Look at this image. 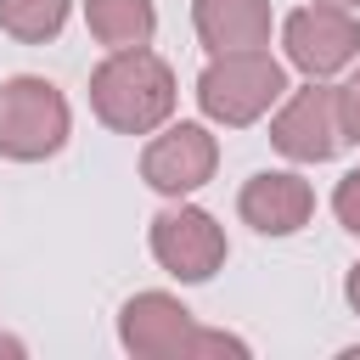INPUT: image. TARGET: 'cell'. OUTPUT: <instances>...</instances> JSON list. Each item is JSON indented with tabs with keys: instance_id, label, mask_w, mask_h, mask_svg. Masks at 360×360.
<instances>
[{
	"instance_id": "cell-7",
	"label": "cell",
	"mask_w": 360,
	"mask_h": 360,
	"mask_svg": "<svg viewBox=\"0 0 360 360\" xmlns=\"http://www.w3.org/2000/svg\"><path fill=\"white\" fill-rule=\"evenodd\" d=\"M214 163H219V141L202 129V124H169L163 135L146 141L141 152V180L163 197H186L197 186L214 180Z\"/></svg>"
},
{
	"instance_id": "cell-6",
	"label": "cell",
	"mask_w": 360,
	"mask_h": 360,
	"mask_svg": "<svg viewBox=\"0 0 360 360\" xmlns=\"http://www.w3.org/2000/svg\"><path fill=\"white\" fill-rule=\"evenodd\" d=\"M281 45H287V62L298 73L326 79L360 56V22L343 6H304L281 22Z\"/></svg>"
},
{
	"instance_id": "cell-16",
	"label": "cell",
	"mask_w": 360,
	"mask_h": 360,
	"mask_svg": "<svg viewBox=\"0 0 360 360\" xmlns=\"http://www.w3.org/2000/svg\"><path fill=\"white\" fill-rule=\"evenodd\" d=\"M0 354H22V343L17 338H0Z\"/></svg>"
},
{
	"instance_id": "cell-5",
	"label": "cell",
	"mask_w": 360,
	"mask_h": 360,
	"mask_svg": "<svg viewBox=\"0 0 360 360\" xmlns=\"http://www.w3.org/2000/svg\"><path fill=\"white\" fill-rule=\"evenodd\" d=\"M152 259L174 276V281H208L225 264V231L214 225L208 208L174 202L152 219Z\"/></svg>"
},
{
	"instance_id": "cell-4",
	"label": "cell",
	"mask_w": 360,
	"mask_h": 360,
	"mask_svg": "<svg viewBox=\"0 0 360 360\" xmlns=\"http://www.w3.org/2000/svg\"><path fill=\"white\" fill-rule=\"evenodd\" d=\"M73 112L68 96L39 79V73H17L0 84V158L11 163H45L68 146Z\"/></svg>"
},
{
	"instance_id": "cell-1",
	"label": "cell",
	"mask_w": 360,
	"mask_h": 360,
	"mask_svg": "<svg viewBox=\"0 0 360 360\" xmlns=\"http://www.w3.org/2000/svg\"><path fill=\"white\" fill-rule=\"evenodd\" d=\"M90 107L118 135H152L174 112V68L146 45L112 51L90 73Z\"/></svg>"
},
{
	"instance_id": "cell-13",
	"label": "cell",
	"mask_w": 360,
	"mask_h": 360,
	"mask_svg": "<svg viewBox=\"0 0 360 360\" xmlns=\"http://www.w3.org/2000/svg\"><path fill=\"white\" fill-rule=\"evenodd\" d=\"M332 214H338L343 231L360 236V169H349V174L338 180V191H332Z\"/></svg>"
},
{
	"instance_id": "cell-12",
	"label": "cell",
	"mask_w": 360,
	"mask_h": 360,
	"mask_svg": "<svg viewBox=\"0 0 360 360\" xmlns=\"http://www.w3.org/2000/svg\"><path fill=\"white\" fill-rule=\"evenodd\" d=\"M73 0H0V28L22 45H45L62 34Z\"/></svg>"
},
{
	"instance_id": "cell-10",
	"label": "cell",
	"mask_w": 360,
	"mask_h": 360,
	"mask_svg": "<svg viewBox=\"0 0 360 360\" xmlns=\"http://www.w3.org/2000/svg\"><path fill=\"white\" fill-rule=\"evenodd\" d=\"M191 28L214 56L270 45V0H191Z\"/></svg>"
},
{
	"instance_id": "cell-11",
	"label": "cell",
	"mask_w": 360,
	"mask_h": 360,
	"mask_svg": "<svg viewBox=\"0 0 360 360\" xmlns=\"http://www.w3.org/2000/svg\"><path fill=\"white\" fill-rule=\"evenodd\" d=\"M84 22L107 51H129V45H152L158 34V11L152 0H84Z\"/></svg>"
},
{
	"instance_id": "cell-17",
	"label": "cell",
	"mask_w": 360,
	"mask_h": 360,
	"mask_svg": "<svg viewBox=\"0 0 360 360\" xmlns=\"http://www.w3.org/2000/svg\"><path fill=\"white\" fill-rule=\"evenodd\" d=\"M315 6H343V11H354L360 0H315Z\"/></svg>"
},
{
	"instance_id": "cell-2",
	"label": "cell",
	"mask_w": 360,
	"mask_h": 360,
	"mask_svg": "<svg viewBox=\"0 0 360 360\" xmlns=\"http://www.w3.org/2000/svg\"><path fill=\"white\" fill-rule=\"evenodd\" d=\"M281 96H287V68L264 45H253V51H219L197 73V107L214 124H225V129L259 124Z\"/></svg>"
},
{
	"instance_id": "cell-8",
	"label": "cell",
	"mask_w": 360,
	"mask_h": 360,
	"mask_svg": "<svg viewBox=\"0 0 360 360\" xmlns=\"http://www.w3.org/2000/svg\"><path fill=\"white\" fill-rule=\"evenodd\" d=\"M270 141L292 163H326L338 152V141H343V129H338V90L309 79V90L281 101V112L270 124Z\"/></svg>"
},
{
	"instance_id": "cell-9",
	"label": "cell",
	"mask_w": 360,
	"mask_h": 360,
	"mask_svg": "<svg viewBox=\"0 0 360 360\" xmlns=\"http://www.w3.org/2000/svg\"><path fill=\"white\" fill-rule=\"evenodd\" d=\"M236 214H242L259 236H292V231L309 225L315 191H309V180L292 174V169H264V174H253V180L242 186Z\"/></svg>"
},
{
	"instance_id": "cell-14",
	"label": "cell",
	"mask_w": 360,
	"mask_h": 360,
	"mask_svg": "<svg viewBox=\"0 0 360 360\" xmlns=\"http://www.w3.org/2000/svg\"><path fill=\"white\" fill-rule=\"evenodd\" d=\"M338 129H343V141L360 146V68L338 84Z\"/></svg>"
},
{
	"instance_id": "cell-15",
	"label": "cell",
	"mask_w": 360,
	"mask_h": 360,
	"mask_svg": "<svg viewBox=\"0 0 360 360\" xmlns=\"http://www.w3.org/2000/svg\"><path fill=\"white\" fill-rule=\"evenodd\" d=\"M343 298H349V309L360 315V264H349V281H343Z\"/></svg>"
},
{
	"instance_id": "cell-3",
	"label": "cell",
	"mask_w": 360,
	"mask_h": 360,
	"mask_svg": "<svg viewBox=\"0 0 360 360\" xmlns=\"http://www.w3.org/2000/svg\"><path fill=\"white\" fill-rule=\"evenodd\" d=\"M118 343L135 360H191V354H248L231 332H202L191 309L169 292H135L118 309Z\"/></svg>"
}]
</instances>
